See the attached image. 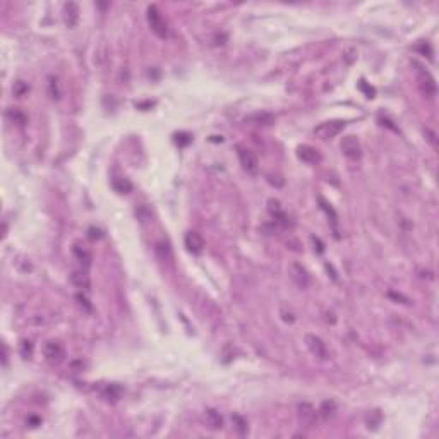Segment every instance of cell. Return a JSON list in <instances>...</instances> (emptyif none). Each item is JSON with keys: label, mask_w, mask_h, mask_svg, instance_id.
I'll return each instance as SVG.
<instances>
[{"label": "cell", "mask_w": 439, "mask_h": 439, "mask_svg": "<svg viewBox=\"0 0 439 439\" xmlns=\"http://www.w3.org/2000/svg\"><path fill=\"white\" fill-rule=\"evenodd\" d=\"M146 17H148V24L154 35H157L158 38H167V35H168L167 22H165V19H163L162 14H160L157 6L148 7V11H146Z\"/></svg>", "instance_id": "cell-1"}, {"label": "cell", "mask_w": 439, "mask_h": 439, "mask_svg": "<svg viewBox=\"0 0 439 439\" xmlns=\"http://www.w3.org/2000/svg\"><path fill=\"white\" fill-rule=\"evenodd\" d=\"M343 129H345V122L343 120H328L316 127L314 134L318 136L319 139L326 141V139H333L334 136H338Z\"/></svg>", "instance_id": "cell-2"}, {"label": "cell", "mask_w": 439, "mask_h": 439, "mask_svg": "<svg viewBox=\"0 0 439 439\" xmlns=\"http://www.w3.org/2000/svg\"><path fill=\"white\" fill-rule=\"evenodd\" d=\"M237 154H239V160H240V165L249 175H256L259 172V162L256 158V154L252 153L251 149L247 148H242V146H237Z\"/></svg>", "instance_id": "cell-3"}, {"label": "cell", "mask_w": 439, "mask_h": 439, "mask_svg": "<svg viewBox=\"0 0 439 439\" xmlns=\"http://www.w3.org/2000/svg\"><path fill=\"white\" fill-rule=\"evenodd\" d=\"M43 357L50 362V364H60V362L65 358V348L60 342L50 340V342H46L45 347H43Z\"/></svg>", "instance_id": "cell-4"}, {"label": "cell", "mask_w": 439, "mask_h": 439, "mask_svg": "<svg viewBox=\"0 0 439 439\" xmlns=\"http://www.w3.org/2000/svg\"><path fill=\"white\" fill-rule=\"evenodd\" d=\"M340 148H342L343 154H345L347 158H350V160H358L362 157L360 143H358V139L355 138V136H345V138L342 139Z\"/></svg>", "instance_id": "cell-5"}, {"label": "cell", "mask_w": 439, "mask_h": 439, "mask_svg": "<svg viewBox=\"0 0 439 439\" xmlns=\"http://www.w3.org/2000/svg\"><path fill=\"white\" fill-rule=\"evenodd\" d=\"M297 157H299L304 163H309V165H316L319 163L323 157L314 146H309V144H302L297 148Z\"/></svg>", "instance_id": "cell-6"}, {"label": "cell", "mask_w": 439, "mask_h": 439, "mask_svg": "<svg viewBox=\"0 0 439 439\" xmlns=\"http://www.w3.org/2000/svg\"><path fill=\"white\" fill-rule=\"evenodd\" d=\"M289 273H290V278L295 281L297 287H300V289H307V285H309V275H307V271H305L304 266H300V264H297V263L290 264Z\"/></svg>", "instance_id": "cell-7"}, {"label": "cell", "mask_w": 439, "mask_h": 439, "mask_svg": "<svg viewBox=\"0 0 439 439\" xmlns=\"http://www.w3.org/2000/svg\"><path fill=\"white\" fill-rule=\"evenodd\" d=\"M305 343H307V348L311 350L314 357L318 358H326L328 357V352H326V345L323 343V340L318 338L316 334H307L305 337Z\"/></svg>", "instance_id": "cell-8"}, {"label": "cell", "mask_w": 439, "mask_h": 439, "mask_svg": "<svg viewBox=\"0 0 439 439\" xmlns=\"http://www.w3.org/2000/svg\"><path fill=\"white\" fill-rule=\"evenodd\" d=\"M316 419H318V412H316V408L313 407V405L311 403H300L299 405L300 424H304V426H307V427H313Z\"/></svg>", "instance_id": "cell-9"}, {"label": "cell", "mask_w": 439, "mask_h": 439, "mask_svg": "<svg viewBox=\"0 0 439 439\" xmlns=\"http://www.w3.org/2000/svg\"><path fill=\"white\" fill-rule=\"evenodd\" d=\"M184 244H186L187 251H191L192 254H199L204 247V240L197 232H187L184 237Z\"/></svg>", "instance_id": "cell-10"}, {"label": "cell", "mask_w": 439, "mask_h": 439, "mask_svg": "<svg viewBox=\"0 0 439 439\" xmlns=\"http://www.w3.org/2000/svg\"><path fill=\"white\" fill-rule=\"evenodd\" d=\"M64 21L69 28H74L79 22V6L75 2H65L64 4Z\"/></svg>", "instance_id": "cell-11"}, {"label": "cell", "mask_w": 439, "mask_h": 439, "mask_svg": "<svg viewBox=\"0 0 439 439\" xmlns=\"http://www.w3.org/2000/svg\"><path fill=\"white\" fill-rule=\"evenodd\" d=\"M70 283L74 287L81 290H89L91 289V280H89V275L86 273V270H78V271H72L70 275Z\"/></svg>", "instance_id": "cell-12"}, {"label": "cell", "mask_w": 439, "mask_h": 439, "mask_svg": "<svg viewBox=\"0 0 439 439\" xmlns=\"http://www.w3.org/2000/svg\"><path fill=\"white\" fill-rule=\"evenodd\" d=\"M419 81H421V86L424 91H426V94H429V96H434V94H436V81H434V78L427 70H424V69L419 70Z\"/></svg>", "instance_id": "cell-13"}, {"label": "cell", "mask_w": 439, "mask_h": 439, "mask_svg": "<svg viewBox=\"0 0 439 439\" xmlns=\"http://www.w3.org/2000/svg\"><path fill=\"white\" fill-rule=\"evenodd\" d=\"M72 252H74L75 259H78V261L83 264V268H84V270H86V268H89V266H91L93 256H91V252H89L88 249H84V247H81V245H78V244H75V245H74V249H72Z\"/></svg>", "instance_id": "cell-14"}, {"label": "cell", "mask_w": 439, "mask_h": 439, "mask_svg": "<svg viewBox=\"0 0 439 439\" xmlns=\"http://www.w3.org/2000/svg\"><path fill=\"white\" fill-rule=\"evenodd\" d=\"M206 422L211 429H220L223 426V419H221L220 414L215 412V410H208L206 412Z\"/></svg>", "instance_id": "cell-15"}, {"label": "cell", "mask_w": 439, "mask_h": 439, "mask_svg": "<svg viewBox=\"0 0 439 439\" xmlns=\"http://www.w3.org/2000/svg\"><path fill=\"white\" fill-rule=\"evenodd\" d=\"M113 189L120 194H127V192L132 191V184L127 180V178H113Z\"/></svg>", "instance_id": "cell-16"}, {"label": "cell", "mask_w": 439, "mask_h": 439, "mask_svg": "<svg viewBox=\"0 0 439 439\" xmlns=\"http://www.w3.org/2000/svg\"><path fill=\"white\" fill-rule=\"evenodd\" d=\"M101 395H103V398H107V400H119L122 395V390L117 384H108L107 388L101 391Z\"/></svg>", "instance_id": "cell-17"}, {"label": "cell", "mask_w": 439, "mask_h": 439, "mask_svg": "<svg viewBox=\"0 0 439 439\" xmlns=\"http://www.w3.org/2000/svg\"><path fill=\"white\" fill-rule=\"evenodd\" d=\"M232 422L240 436H245V434H247V421H245L242 415H237V414L232 415Z\"/></svg>", "instance_id": "cell-18"}, {"label": "cell", "mask_w": 439, "mask_h": 439, "mask_svg": "<svg viewBox=\"0 0 439 439\" xmlns=\"http://www.w3.org/2000/svg\"><path fill=\"white\" fill-rule=\"evenodd\" d=\"M7 115H9V119H11L14 124H17V125H22L26 122V115L21 110H19V108H9Z\"/></svg>", "instance_id": "cell-19"}, {"label": "cell", "mask_w": 439, "mask_h": 439, "mask_svg": "<svg viewBox=\"0 0 439 439\" xmlns=\"http://www.w3.org/2000/svg\"><path fill=\"white\" fill-rule=\"evenodd\" d=\"M319 412H321V415H323V419H329V417H333L334 412H337V405H334L333 402H324L323 405H321Z\"/></svg>", "instance_id": "cell-20"}, {"label": "cell", "mask_w": 439, "mask_h": 439, "mask_svg": "<svg viewBox=\"0 0 439 439\" xmlns=\"http://www.w3.org/2000/svg\"><path fill=\"white\" fill-rule=\"evenodd\" d=\"M247 120H254V122H256V124H259V125H270L271 122L275 120V117L268 115V113H263V115H252V117H249Z\"/></svg>", "instance_id": "cell-21"}, {"label": "cell", "mask_w": 439, "mask_h": 439, "mask_svg": "<svg viewBox=\"0 0 439 439\" xmlns=\"http://www.w3.org/2000/svg\"><path fill=\"white\" fill-rule=\"evenodd\" d=\"M268 204H270V213H271L273 216H275V218H276L278 215H281V213H283V211H281V206H280V202H278L276 199H270V201H268Z\"/></svg>", "instance_id": "cell-22"}, {"label": "cell", "mask_w": 439, "mask_h": 439, "mask_svg": "<svg viewBox=\"0 0 439 439\" xmlns=\"http://www.w3.org/2000/svg\"><path fill=\"white\" fill-rule=\"evenodd\" d=\"M26 91H28V84L22 83V81H17L16 86H14V93H16L17 96H22V94H24Z\"/></svg>", "instance_id": "cell-23"}, {"label": "cell", "mask_w": 439, "mask_h": 439, "mask_svg": "<svg viewBox=\"0 0 439 439\" xmlns=\"http://www.w3.org/2000/svg\"><path fill=\"white\" fill-rule=\"evenodd\" d=\"M360 88L367 93V98H372V96H374V89H372V88H367V86H366V81H360Z\"/></svg>", "instance_id": "cell-24"}, {"label": "cell", "mask_w": 439, "mask_h": 439, "mask_svg": "<svg viewBox=\"0 0 439 439\" xmlns=\"http://www.w3.org/2000/svg\"><path fill=\"white\" fill-rule=\"evenodd\" d=\"M89 239H100V230L89 228Z\"/></svg>", "instance_id": "cell-25"}]
</instances>
